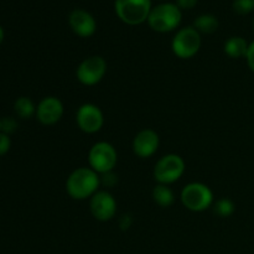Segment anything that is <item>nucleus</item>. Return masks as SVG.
I'll list each match as a JSON object with an SVG mask.
<instances>
[{
	"label": "nucleus",
	"mask_w": 254,
	"mask_h": 254,
	"mask_svg": "<svg viewBox=\"0 0 254 254\" xmlns=\"http://www.w3.org/2000/svg\"><path fill=\"white\" fill-rule=\"evenodd\" d=\"M99 185V174L91 168H78L67 179L66 190L73 200H86L98 191Z\"/></svg>",
	"instance_id": "f257e3e1"
},
{
	"label": "nucleus",
	"mask_w": 254,
	"mask_h": 254,
	"mask_svg": "<svg viewBox=\"0 0 254 254\" xmlns=\"http://www.w3.org/2000/svg\"><path fill=\"white\" fill-rule=\"evenodd\" d=\"M183 12L178 5L173 2H161L151 9L148 24L151 30L160 34L174 31L180 25Z\"/></svg>",
	"instance_id": "f03ea898"
},
{
	"label": "nucleus",
	"mask_w": 254,
	"mask_h": 254,
	"mask_svg": "<svg viewBox=\"0 0 254 254\" xmlns=\"http://www.w3.org/2000/svg\"><path fill=\"white\" fill-rule=\"evenodd\" d=\"M151 9V0H116L114 10L124 24L140 25L148 21Z\"/></svg>",
	"instance_id": "7ed1b4c3"
},
{
	"label": "nucleus",
	"mask_w": 254,
	"mask_h": 254,
	"mask_svg": "<svg viewBox=\"0 0 254 254\" xmlns=\"http://www.w3.org/2000/svg\"><path fill=\"white\" fill-rule=\"evenodd\" d=\"M181 202L192 212H202L213 203V193L207 185L202 183L188 184L181 191Z\"/></svg>",
	"instance_id": "20e7f679"
},
{
	"label": "nucleus",
	"mask_w": 254,
	"mask_h": 254,
	"mask_svg": "<svg viewBox=\"0 0 254 254\" xmlns=\"http://www.w3.org/2000/svg\"><path fill=\"white\" fill-rule=\"evenodd\" d=\"M201 47V34L193 26L183 27L174 36L171 50L179 59H191Z\"/></svg>",
	"instance_id": "39448f33"
},
{
	"label": "nucleus",
	"mask_w": 254,
	"mask_h": 254,
	"mask_svg": "<svg viewBox=\"0 0 254 254\" xmlns=\"http://www.w3.org/2000/svg\"><path fill=\"white\" fill-rule=\"evenodd\" d=\"M88 160L89 168L101 175V174L114 170L118 161V154L111 143L98 141L89 150Z\"/></svg>",
	"instance_id": "423d86ee"
},
{
	"label": "nucleus",
	"mask_w": 254,
	"mask_h": 254,
	"mask_svg": "<svg viewBox=\"0 0 254 254\" xmlns=\"http://www.w3.org/2000/svg\"><path fill=\"white\" fill-rule=\"evenodd\" d=\"M185 173V161L178 154H168L158 160L154 168V178L159 184L170 185Z\"/></svg>",
	"instance_id": "0eeeda50"
},
{
	"label": "nucleus",
	"mask_w": 254,
	"mask_h": 254,
	"mask_svg": "<svg viewBox=\"0 0 254 254\" xmlns=\"http://www.w3.org/2000/svg\"><path fill=\"white\" fill-rule=\"evenodd\" d=\"M107 72V62L102 56L87 57L77 67V79L84 86H94L103 79Z\"/></svg>",
	"instance_id": "6e6552de"
},
{
	"label": "nucleus",
	"mask_w": 254,
	"mask_h": 254,
	"mask_svg": "<svg viewBox=\"0 0 254 254\" xmlns=\"http://www.w3.org/2000/svg\"><path fill=\"white\" fill-rule=\"evenodd\" d=\"M76 122L78 128L87 134L97 133L102 129L104 117L101 108L93 103H84L78 108L76 114Z\"/></svg>",
	"instance_id": "1a4fd4ad"
},
{
	"label": "nucleus",
	"mask_w": 254,
	"mask_h": 254,
	"mask_svg": "<svg viewBox=\"0 0 254 254\" xmlns=\"http://www.w3.org/2000/svg\"><path fill=\"white\" fill-rule=\"evenodd\" d=\"M91 213L96 220L106 222L112 220L117 213V201L111 192L106 190L97 191L89 202Z\"/></svg>",
	"instance_id": "9d476101"
},
{
	"label": "nucleus",
	"mask_w": 254,
	"mask_h": 254,
	"mask_svg": "<svg viewBox=\"0 0 254 254\" xmlns=\"http://www.w3.org/2000/svg\"><path fill=\"white\" fill-rule=\"evenodd\" d=\"M36 118L44 126H54L64 116V104L57 97H45L36 107Z\"/></svg>",
	"instance_id": "9b49d317"
},
{
	"label": "nucleus",
	"mask_w": 254,
	"mask_h": 254,
	"mask_svg": "<svg viewBox=\"0 0 254 254\" xmlns=\"http://www.w3.org/2000/svg\"><path fill=\"white\" fill-rule=\"evenodd\" d=\"M68 25L79 37H91L97 30V21L93 15L83 9H74L68 15Z\"/></svg>",
	"instance_id": "f8f14e48"
},
{
	"label": "nucleus",
	"mask_w": 254,
	"mask_h": 254,
	"mask_svg": "<svg viewBox=\"0 0 254 254\" xmlns=\"http://www.w3.org/2000/svg\"><path fill=\"white\" fill-rule=\"evenodd\" d=\"M160 145V138L153 129H143L133 140V151L136 156L146 159L153 156Z\"/></svg>",
	"instance_id": "ddd939ff"
},
{
	"label": "nucleus",
	"mask_w": 254,
	"mask_h": 254,
	"mask_svg": "<svg viewBox=\"0 0 254 254\" xmlns=\"http://www.w3.org/2000/svg\"><path fill=\"white\" fill-rule=\"evenodd\" d=\"M250 44L245 37L232 36L225 42V52L231 59H241L246 57Z\"/></svg>",
	"instance_id": "4468645a"
},
{
	"label": "nucleus",
	"mask_w": 254,
	"mask_h": 254,
	"mask_svg": "<svg viewBox=\"0 0 254 254\" xmlns=\"http://www.w3.org/2000/svg\"><path fill=\"white\" fill-rule=\"evenodd\" d=\"M153 198L155 203L160 207H170L175 202V195L174 191L169 188V185L158 184L153 190Z\"/></svg>",
	"instance_id": "2eb2a0df"
},
{
	"label": "nucleus",
	"mask_w": 254,
	"mask_h": 254,
	"mask_svg": "<svg viewBox=\"0 0 254 254\" xmlns=\"http://www.w3.org/2000/svg\"><path fill=\"white\" fill-rule=\"evenodd\" d=\"M218 26H220L218 19L212 14H202L196 17L195 21H193V27L200 34H213V32L217 31Z\"/></svg>",
	"instance_id": "dca6fc26"
},
{
	"label": "nucleus",
	"mask_w": 254,
	"mask_h": 254,
	"mask_svg": "<svg viewBox=\"0 0 254 254\" xmlns=\"http://www.w3.org/2000/svg\"><path fill=\"white\" fill-rule=\"evenodd\" d=\"M14 111L19 118L29 119L36 114V106L29 97H19L14 103Z\"/></svg>",
	"instance_id": "f3484780"
},
{
	"label": "nucleus",
	"mask_w": 254,
	"mask_h": 254,
	"mask_svg": "<svg viewBox=\"0 0 254 254\" xmlns=\"http://www.w3.org/2000/svg\"><path fill=\"white\" fill-rule=\"evenodd\" d=\"M235 203H233L232 200L230 198L225 197V198H220L217 202L215 203L213 206V210H215L216 215H218L220 217L226 218V217H230L235 213Z\"/></svg>",
	"instance_id": "a211bd4d"
},
{
	"label": "nucleus",
	"mask_w": 254,
	"mask_h": 254,
	"mask_svg": "<svg viewBox=\"0 0 254 254\" xmlns=\"http://www.w3.org/2000/svg\"><path fill=\"white\" fill-rule=\"evenodd\" d=\"M233 11L237 15H248L254 10L253 0H233Z\"/></svg>",
	"instance_id": "6ab92c4d"
},
{
	"label": "nucleus",
	"mask_w": 254,
	"mask_h": 254,
	"mask_svg": "<svg viewBox=\"0 0 254 254\" xmlns=\"http://www.w3.org/2000/svg\"><path fill=\"white\" fill-rule=\"evenodd\" d=\"M16 129H17L16 119H14L12 117H5V118H1V127H0V131L10 135V134L14 133Z\"/></svg>",
	"instance_id": "aec40b11"
},
{
	"label": "nucleus",
	"mask_w": 254,
	"mask_h": 254,
	"mask_svg": "<svg viewBox=\"0 0 254 254\" xmlns=\"http://www.w3.org/2000/svg\"><path fill=\"white\" fill-rule=\"evenodd\" d=\"M99 179H101L102 185H104L106 188H113L117 184V181H118V178L114 174V171H108V173L101 174Z\"/></svg>",
	"instance_id": "412c9836"
},
{
	"label": "nucleus",
	"mask_w": 254,
	"mask_h": 254,
	"mask_svg": "<svg viewBox=\"0 0 254 254\" xmlns=\"http://www.w3.org/2000/svg\"><path fill=\"white\" fill-rule=\"evenodd\" d=\"M10 146H11V139H10V135L0 131V156L5 155V154L10 150Z\"/></svg>",
	"instance_id": "4be33fe9"
},
{
	"label": "nucleus",
	"mask_w": 254,
	"mask_h": 254,
	"mask_svg": "<svg viewBox=\"0 0 254 254\" xmlns=\"http://www.w3.org/2000/svg\"><path fill=\"white\" fill-rule=\"evenodd\" d=\"M198 0H176L175 4L178 5L179 9L183 10H191L197 5Z\"/></svg>",
	"instance_id": "5701e85b"
},
{
	"label": "nucleus",
	"mask_w": 254,
	"mask_h": 254,
	"mask_svg": "<svg viewBox=\"0 0 254 254\" xmlns=\"http://www.w3.org/2000/svg\"><path fill=\"white\" fill-rule=\"evenodd\" d=\"M131 225H133V217L130 215H128V213H126V215H123L119 218V227H121L122 231L129 230L131 227Z\"/></svg>",
	"instance_id": "b1692460"
},
{
	"label": "nucleus",
	"mask_w": 254,
	"mask_h": 254,
	"mask_svg": "<svg viewBox=\"0 0 254 254\" xmlns=\"http://www.w3.org/2000/svg\"><path fill=\"white\" fill-rule=\"evenodd\" d=\"M246 60H247L248 67L251 68V71L254 72V41L250 44L247 55H246Z\"/></svg>",
	"instance_id": "393cba45"
},
{
	"label": "nucleus",
	"mask_w": 254,
	"mask_h": 254,
	"mask_svg": "<svg viewBox=\"0 0 254 254\" xmlns=\"http://www.w3.org/2000/svg\"><path fill=\"white\" fill-rule=\"evenodd\" d=\"M4 36H5L4 29H2V27L0 26V45H1L2 41H4Z\"/></svg>",
	"instance_id": "a878e982"
},
{
	"label": "nucleus",
	"mask_w": 254,
	"mask_h": 254,
	"mask_svg": "<svg viewBox=\"0 0 254 254\" xmlns=\"http://www.w3.org/2000/svg\"><path fill=\"white\" fill-rule=\"evenodd\" d=\"M0 127H1V118H0Z\"/></svg>",
	"instance_id": "bb28decb"
},
{
	"label": "nucleus",
	"mask_w": 254,
	"mask_h": 254,
	"mask_svg": "<svg viewBox=\"0 0 254 254\" xmlns=\"http://www.w3.org/2000/svg\"><path fill=\"white\" fill-rule=\"evenodd\" d=\"M253 29H254V21H253Z\"/></svg>",
	"instance_id": "cd10ccee"
},
{
	"label": "nucleus",
	"mask_w": 254,
	"mask_h": 254,
	"mask_svg": "<svg viewBox=\"0 0 254 254\" xmlns=\"http://www.w3.org/2000/svg\"><path fill=\"white\" fill-rule=\"evenodd\" d=\"M253 1H254V0H253Z\"/></svg>",
	"instance_id": "c85d7f7f"
}]
</instances>
